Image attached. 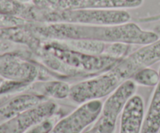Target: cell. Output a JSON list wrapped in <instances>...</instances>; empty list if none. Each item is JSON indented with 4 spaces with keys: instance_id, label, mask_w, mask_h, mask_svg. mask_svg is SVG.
I'll return each instance as SVG.
<instances>
[{
    "instance_id": "6da1fadb",
    "label": "cell",
    "mask_w": 160,
    "mask_h": 133,
    "mask_svg": "<svg viewBox=\"0 0 160 133\" xmlns=\"http://www.w3.org/2000/svg\"><path fill=\"white\" fill-rule=\"evenodd\" d=\"M30 26L43 40H88L103 43L145 45L156 41V32L142 29L137 23L128 22L117 25H88L73 23H30Z\"/></svg>"
},
{
    "instance_id": "7a4b0ae2",
    "label": "cell",
    "mask_w": 160,
    "mask_h": 133,
    "mask_svg": "<svg viewBox=\"0 0 160 133\" xmlns=\"http://www.w3.org/2000/svg\"><path fill=\"white\" fill-rule=\"evenodd\" d=\"M20 18L28 22L42 23L117 25L128 23L131 17L125 9L55 10L42 9L31 2H27Z\"/></svg>"
},
{
    "instance_id": "3957f363",
    "label": "cell",
    "mask_w": 160,
    "mask_h": 133,
    "mask_svg": "<svg viewBox=\"0 0 160 133\" xmlns=\"http://www.w3.org/2000/svg\"><path fill=\"white\" fill-rule=\"evenodd\" d=\"M39 48L70 68L91 75L108 71L121 60L105 55H92L76 51L64 46L56 40H43Z\"/></svg>"
},
{
    "instance_id": "277c9868",
    "label": "cell",
    "mask_w": 160,
    "mask_h": 133,
    "mask_svg": "<svg viewBox=\"0 0 160 133\" xmlns=\"http://www.w3.org/2000/svg\"><path fill=\"white\" fill-rule=\"evenodd\" d=\"M122 83L123 81L109 69L70 86L69 98L78 104L100 100L109 96Z\"/></svg>"
},
{
    "instance_id": "5b68a950",
    "label": "cell",
    "mask_w": 160,
    "mask_h": 133,
    "mask_svg": "<svg viewBox=\"0 0 160 133\" xmlns=\"http://www.w3.org/2000/svg\"><path fill=\"white\" fill-rule=\"evenodd\" d=\"M160 62V38L132 51L111 69L123 82L131 79L139 70Z\"/></svg>"
},
{
    "instance_id": "8992f818",
    "label": "cell",
    "mask_w": 160,
    "mask_h": 133,
    "mask_svg": "<svg viewBox=\"0 0 160 133\" xmlns=\"http://www.w3.org/2000/svg\"><path fill=\"white\" fill-rule=\"evenodd\" d=\"M103 103L100 100L88 101L56 123L50 133H82L101 115Z\"/></svg>"
},
{
    "instance_id": "52a82bcc",
    "label": "cell",
    "mask_w": 160,
    "mask_h": 133,
    "mask_svg": "<svg viewBox=\"0 0 160 133\" xmlns=\"http://www.w3.org/2000/svg\"><path fill=\"white\" fill-rule=\"evenodd\" d=\"M38 7L67 9H126L140 7L144 0H31Z\"/></svg>"
},
{
    "instance_id": "ba28073f",
    "label": "cell",
    "mask_w": 160,
    "mask_h": 133,
    "mask_svg": "<svg viewBox=\"0 0 160 133\" xmlns=\"http://www.w3.org/2000/svg\"><path fill=\"white\" fill-rule=\"evenodd\" d=\"M145 116L143 98L134 94L127 102L120 114L119 133H142Z\"/></svg>"
},
{
    "instance_id": "9c48e42d",
    "label": "cell",
    "mask_w": 160,
    "mask_h": 133,
    "mask_svg": "<svg viewBox=\"0 0 160 133\" xmlns=\"http://www.w3.org/2000/svg\"><path fill=\"white\" fill-rule=\"evenodd\" d=\"M136 90L137 84L132 79H128L122 83L103 103L102 114L118 119L125 104L135 94Z\"/></svg>"
},
{
    "instance_id": "30bf717a",
    "label": "cell",
    "mask_w": 160,
    "mask_h": 133,
    "mask_svg": "<svg viewBox=\"0 0 160 133\" xmlns=\"http://www.w3.org/2000/svg\"><path fill=\"white\" fill-rule=\"evenodd\" d=\"M31 93H36L54 99L62 100L69 97L70 85L67 81L59 79H50L47 81H37L29 87Z\"/></svg>"
},
{
    "instance_id": "8fae6325",
    "label": "cell",
    "mask_w": 160,
    "mask_h": 133,
    "mask_svg": "<svg viewBox=\"0 0 160 133\" xmlns=\"http://www.w3.org/2000/svg\"><path fill=\"white\" fill-rule=\"evenodd\" d=\"M160 129V80L156 86L145 116L142 133H157Z\"/></svg>"
},
{
    "instance_id": "7c38bea8",
    "label": "cell",
    "mask_w": 160,
    "mask_h": 133,
    "mask_svg": "<svg viewBox=\"0 0 160 133\" xmlns=\"http://www.w3.org/2000/svg\"><path fill=\"white\" fill-rule=\"evenodd\" d=\"M59 41L67 48L92 55H103L107 44L88 40H64Z\"/></svg>"
},
{
    "instance_id": "4fadbf2b",
    "label": "cell",
    "mask_w": 160,
    "mask_h": 133,
    "mask_svg": "<svg viewBox=\"0 0 160 133\" xmlns=\"http://www.w3.org/2000/svg\"><path fill=\"white\" fill-rule=\"evenodd\" d=\"M131 79L137 85L153 87L159 83L160 76L159 71L153 69L151 67H147L137 72Z\"/></svg>"
},
{
    "instance_id": "5bb4252c",
    "label": "cell",
    "mask_w": 160,
    "mask_h": 133,
    "mask_svg": "<svg viewBox=\"0 0 160 133\" xmlns=\"http://www.w3.org/2000/svg\"><path fill=\"white\" fill-rule=\"evenodd\" d=\"M117 120L101 113L95 123L82 133H114Z\"/></svg>"
},
{
    "instance_id": "9a60e30c",
    "label": "cell",
    "mask_w": 160,
    "mask_h": 133,
    "mask_svg": "<svg viewBox=\"0 0 160 133\" xmlns=\"http://www.w3.org/2000/svg\"><path fill=\"white\" fill-rule=\"evenodd\" d=\"M133 46L134 45L120 42L107 43L103 55L115 59H123L131 54Z\"/></svg>"
},
{
    "instance_id": "2e32d148",
    "label": "cell",
    "mask_w": 160,
    "mask_h": 133,
    "mask_svg": "<svg viewBox=\"0 0 160 133\" xmlns=\"http://www.w3.org/2000/svg\"><path fill=\"white\" fill-rule=\"evenodd\" d=\"M55 115L36 125L35 126L31 128L29 131H28V133H50L56 123L57 122V121L56 122L55 121Z\"/></svg>"
},
{
    "instance_id": "e0dca14e",
    "label": "cell",
    "mask_w": 160,
    "mask_h": 133,
    "mask_svg": "<svg viewBox=\"0 0 160 133\" xmlns=\"http://www.w3.org/2000/svg\"><path fill=\"white\" fill-rule=\"evenodd\" d=\"M17 1L20 2H30L31 0H17Z\"/></svg>"
},
{
    "instance_id": "ac0fdd59",
    "label": "cell",
    "mask_w": 160,
    "mask_h": 133,
    "mask_svg": "<svg viewBox=\"0 0 160 133\" xmlns=\"http://www.w3.org/2000/svg\"><path fill=\"white\" fill-rule=\"evenodd\" d=\"M159 76H160V66H159Z\"/></svg>"
},
{
    "instance_id": "d6986e66",
    "label": "cell",
    "mask_w": 160,
    "mask_h": 133,
    "mask_svg": "<svg viewBox=\"0 0 160 133\" xmlns=\"http://www.w3.org/2000/svg\"><path fill=\"white\" fill-rule=\"evenodd\" d=\"M157 133H160V129H159V130L158 131V132H157Z\"/></svg>"
}]
</instances>
